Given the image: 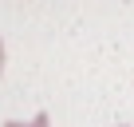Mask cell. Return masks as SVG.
Instances as JSON below:
<instances>
[{
	"label": "cell",
	"instance_id": "6da1fadb",
	"mask_svg": "<svg viewBox=\"0 0 134 127\" xmlns=\"http://www.w3.org/2000/svg\"><path fill=\"white\" fill-rule=\"evenodd\" d=\"M4 127H51V119H47V111H36L28 123H16V119H8Z\"/></svg>",
	"mask_w": 134,
	"mask_h": 127
},
{
	"label": "cell",
	"instance_id": "7a4b0ae2",
	"mask_svg": "<svg viewBox=\"0 0 134 127\" xmlns=\"http://www.w3.org/2000/svg\"><path fill=\"white\" fill-rule=\"evenodd\" d=\"M0 76H4V44H0Z\"/></svg>",
	"mask_w": 134,
	"mask_h": 127
}]
</instances>
